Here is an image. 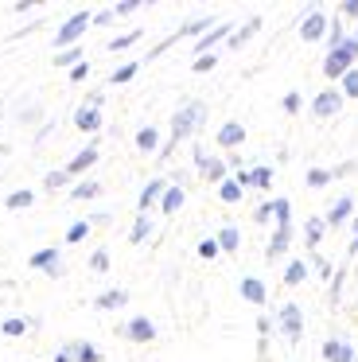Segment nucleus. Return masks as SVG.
Here are the masks:
<instances>
[{"instance_id":"1a4fd4ad","label":"nucleus","mask_w":358,"mask_h":362,"mask_svg":"<svg viewBox=\"0 0 358 362\" xmlns=\"http://www.w3.org/2000/svg\"><path fill=\"white\" fill-rule=\"evenodd\" d=\"M93 164H98V148H93V144H86V148L78 152V156L70 160L67 168H62V172H67V175H78V172H86V168H93Z\"/></svg>"},{"instance_id":"58836bf2","label":"nucleus","mask_w":358,"mask_h":362,"mask_svg":"<svg viewBox=\"0 0 358 362\" xmlns=\"http://www.w3.org/2000/svg\"><path fill=\"white\" fill-rule=\"evenodd\" d=\"M323 183H331V172H323V168H311V172H308V187H323Z\"/></svg>"},{"instance_id":"f8f14e48","label":"nucleus","mask_w":358,"mask_h":362,"mask_svg":"<svg viewBox=\"0 0 358 362\" xmlns=\"http://www.w3.org/2000/svg\"><path fill=\"white\" fill-rule=\"evenodd\" d=\"M230 35H233V28H230V24H214L199 43H195V51H207V55H210V47H214L218 40H230Z\"/></svg>"},{"instance_id":"4468645a","label":"nucleus","mask_w":358,"mask_h":362,"mask_svg":"<svg viewBox=\"0 0 358 362\" xmlns=\"http://www.w3.org/2000/svg\"><path fill=\"white\" fill-rule=\"evenodd\" d=\"M163 191H168V183H163V180H152L144 191H140V203H137V211H140V214H148V206H152L156 199H163Z\"/></svg>"},{"instance_id":"4be33fe9","label":"nucleus","mask_w":358,"mask_h":362,"mask_svg":"<svg viewBox=\"0 0 358 362\" xmlns=\"http://www.w3.org/2000/svg\"><path fill=\"white\" fill-rule=\"evenodd\" d=\"M31 203H35V195H31V191L28 187H20V191H12V195H8V211H23V206H31Z\"/></svg>"},{"instance_id":"de8ad7c7","label":"nucleus","mask_w":358,"mask_h":362,"mask_svg":"<svg viewBox=\"0 0 358 362\" xmlns=\"http://www.w3.org/2000/svg\"><path fill=\"white\" fill-rule=\"evenodd\" d=\"M86 71H90V66H86V63H78L74 71H70V78H74V82H82V78H86Z\"/></svg>"},{"instance_id":"6e6552de","label":"nucleus","mask_w":358,"mask_h":362,"mask_svg":"<svg viewBox=\"0 0 358 362\" xmlns=\"http://www.w3.org/2000/svg\"><path fill=\"white\" fill-rule=\"evenodd\" d=\"M195 164L207 172V180H214V183H222L226 180V164L222 160H214V156H207V152H195Z\"/></svg>"},{"instance_id":"e433bc0d","label":"nucleus","mask_w":358,"mask_h":362,"mask_svg":"<svg viewBox=\"0 0 358 362\" xmlns=\"http://www.w3.org/2000/svg\"><path fill=\"white\" fill-rule=\"evenodd\" d=\"M342 98H358V71L342 74Z\"/></svg>"},{"instance_id":"39448f33","label":"nucleus","mask_w":358,"mask_h":362,"mask_svg":"<svg viewBox=\"0 0 358 362\" xmlns=\"http://www.w3.org/2000/svg\"><path fill=\"white\" fill-rule=\"evenodd\" d=\"M342 110V90H319L316 102H311V113L316 117H335Z\"/></svg>"},{"instance_id":"9b49d317","label":"nucleus","mask_w":358,"mask_h":362,"mask_svg":"<svg viewBox=\"0 0 358 362\" xmlns=\"http://www.w3.org/2000/svg\"><path fill=\"white\" fill-rule=\"evenodd\" d=\"M74 125L82 129V133H98V129H101V110H93V105H82V110L74 113Z\"/></svg>"},{"instance_id":"cd10ccee","label":"nucleus","mask_w":358,"mask_h":362,"mask_svg":"<svg viewBox=\"0 0 358 362\" xmlns=\"http://www.w3.org/2000/svg\"><path fill=\"white\" fill-rule=\"evenodd\" d=\"M148 234H152V218H148V214H140V218L132 222V234H129V242H144Z\"/></svg>"},{"instance_id":"7ed1b4c3","label":"nucleus","mask_w":358,"mask_h":362,"mask_svg":"<svg viewBox=\"0 0 358 362\" xmlns=\"http://www.w3.org/2000/svg\"><path fill=\"white\" fill-rule=\"evenodd\" d=\"M90 24H93V16H90V12H78V16H70L67 24L59 28V35H54V43H59V47H70V43H74V40H78V35H82Z\"/></svg>"},{"instance_id":"9d476101","label":"nucleus","mask_w":358,"mask_h":362,"mask_svg":"<svg viewBox=\"0 0 358 362\" xmlns=\"http://www.w3.org/2000/svg\"><path fill=\"white\" fill-rule=\"evenodd\" d=\"M31 269H47L51 276H59V273H62L59 250H39V253H31Z\"/></svg>"},{"instance_id":"f257e3e1","label":"nucleus","mask_w":358,"mask_h":362,"mask_svg":"<svg viewBox=\"0 0 358 362\" xmlns=\"http://www.w3.org/2000/svg\"><path fill=\"white\" fill-rule=\"evenodd\" d=\"M202 117H207V110H202V102H187L183 110H179L175 117H171V141L163 144V152H160V156H168V152L175 148L179 141H183V136H191L195 129L202 125Z\"/></svg>"},{"instance_id":"ddd939ff","label":"nucleus","mask_w":358,"mask_h":362,"mask_svg":"<svg viewBox=\"0 0 358 362\" xmlns=\"http://www.w3.org/2000/svg\"><path fill=\"white\" fill-rule=\"evenodd\" d=\"M323 358L327 362H354V351H350L347 343H339V339H327V343H323Z\"/></svg>"},{"instance_id":"2f4dec72","label":"nucleus","mask_w":358,"mask_h":362,"mask_svg":"<svg viewBox=\"0 0 358 362\" xmlns=\"http://www.w3.org/2000/svg\"><path fill=\"white\" fill-rule=\"evenodd\" d=\"M137 66H140V63H125V66H117V71L109 74V82H113V86H125V82H129L132 74H137Z\"/></svg>"},{"instance_id":"5701e85b","label":"nucleus","mask_w":358,"mask_h":362,"mask_svg":"<svg viewBox=\"0 0 358 362\" xmlns=\"http://www.w3.org/2000/svg\"><path fill=\"white\" fill-rule=\"evenodd\" d=\"M241 245V234L233 226H222V234H218V250H226V253H233Z\"/></svg>"},{"instance_id":"72a5a7b5","label":"nucleus","mask_w":358,"mask_h":362,"mask_svg":"<svg viewBox=\"0 0 358 362\" xmlns=\"http://www.w3.org/2000/svg\"><path fill=\"white\" fill-rule=\"evenodd\" d=\"M98 191H101V183H98V180H82V183L74 187V199H93Z\"/></svg>"},{"instance_id":"f3484780","label":"nucleus","mask_w":358,"mask_h":362,"mask_svg":"<svg viewBox=\"0 0 358 362\" xmlns=\"http://www.w3.org/2000/svg\"><path fill=\"white\" fill-rule=\"evenodd\" d=\"M350 214H354V199H339V203L327 211V226H339V222H347Z\"/></svg>"},{"instance_id":"8fccbe9b","label":"nucleus","mask_w":358,"mask_h":362,"mask_svg":"<svg viewBox=\"0 0 358 362\" xmlns=\"http://www.w3.org/2000/svg\"><path fill=\"white\" fill-rule=\"evenodd\" d=\"M350 253H358V214H354V238H350Z\"/></svg>"},{"instance_id":"423d86ee","label":"nucleus","mask_w":358,"mask_h":362,"mask_svg":"<svg viewBox=\"0 0 358 362\" xmlns=\"http://www.w3.org/2000/svg\"><path fill=\"white\" fill-rule=\"evenodd\" d=\"M121 335L132 339V343H152V339H156V323L144 320V315H137V320H129L121 327Z\"/></svg>"},{"instance_id":"09e8293b","label":"nucleus","mask_w":358,"mask_h":362,"mask_svg":"<svg viewBox=\"0 0 358 362\" xmlns=\"http://www.w3.org/2000/svg\"><path fill=\"white\" fill-rule=\"evenodd\" d=\"M342 12H347V16H358V0H347V4H342Z\"/></svg>"},{"instance_id":"0eeeda50","label":"nucleus","mask_w":358,"mask_h":362,"mask_svg":"<svg viewBox=\"0 0 358 362\" xmlns=\"http://www.w3.org/2000/svg\"><path fill=\"white\" fill-rule=\"evenodd\" d=\"M327 28H331V20H327L323 12H311V16H304V24H300V40L304 43H316V40H323Z\"/></svg>"},{"instance_id":"ea45409f","label":"nucleus","mask_w":358,"mask_h":362,"mask_svg":"<svg viewBox=\"0 0 358 362\" xmlns=\"http://www.w3.org/2000/svg\"><path fill=\"white\" fill-rule=\"evenodd\" d=\"M90 269H93V273H105V269H109V253H105V250H93Z\"/></svg>"},{"instance_id":"7c9ffc66","label":"nucleus","mask_w":358,"mask_h":362,"mask_svg":"<svg viewBox=\"0 0 358 362\" xmlns=\"http://www.w3.org/2000/svg\"><path fill=\"white\" fill-rule=\"evenodd\" d=\"M304 276H308V265H304V261H288V269H284V284H300Z\"/></svg>"},{"instance_id":"79ce46f5","label":"nucleus","mask_w":358,"mask_h":362,"mask_svg":"<svg viewBox=\"0 0 358 362\" xmlns=\"http://www.w3.org/2000/svg\"><path fill=\"white\" fill-rule=\"evenodd\" d=\"M67 180H70L67 172H51V175H47V187H51V191L54 187H67Z\"/></svg>"},{"instance_id":"393cba45","label":"nucleus","mask_w":358,"mask_h":362,"mask_svg":"<svg viewBox=\"0 0 358 362\" xmlns=\"http://www.w3.org/2000/svg\"><path fill=\"white\" fill-rule=\"evenodd\" d=\"M78 63H82V47H67V51L54 55V66H70V71H74Z\"/></svg>"},{"instance_id":"2eb2a0df","label":"nucleus","mask_w":358,"mask_h":362,"mask_svg":"<svg viewBox=\"0 0 358 362\" xmlns=\"http://www.w3.org/2000/svg\"><path fill=\"white\" fill-rule=\"evenodd\" d=\"M246 141V129L238 125V121H226L222 129H218V144H222V148H233V144H241Z\"/></svg>"},{"instance_id":"412c9836","label":"nucleus","mask_w":358,"mask_h":362,"mask_svg":"<svg viewBox=\"0 0 358 362\" xmlns=\"http://www.w3.org/2000/svg\"><path fill=\"white\" fill-rule=\"evenodd\" d=\"M125 300H129V296H125L121 288H109V292H101V296H98V308L113 312V308H125Z\"/></svg>"},{"instance_id":"6ab92c4d","label":"nucleus","mask_w":358,"mask_h":362,"mask_svg":"<svg viewBox=\"0 0 358 362\" xmlns=\"http://www.w3.org/2000/svg\"><path fill=\"white\" fill-rule=\"evenodd\" d=\"M241 296H246L249 304H265V284L257 281V276H246V281H241Z\"/></svg>"},{"instance_id":"c03bdc74","label":"nucleus","mask_w":358,"mask_h":362,"mask_svg":"<svg viewBox=\"0 0 358 362\" xmlns=\"http://www.w3.org/2000/svg\"><path fill=\"white\" fill-rule=\"evenodd\" d=\"M296 110H300V94L292 90V94H284V113H296Z\"/></svg>"},{"instance_id":"f03ea898","label":"nucleus","mask_w":358,"mask_h":362,"mask_svg":"<svg viewBox=\"0 0 358 362\" xmlns=\"http://www.w3.org/2000/svg\"><path fill=\"white\" fill-rule=\"evenodd\" d=\"M354 59H358V32L347 35V40H342L335 51H327L323 74H327V78H342L347 71H354Z\"/></svg>"},{"instance_id":"37998d69","label":"nucleus","mask_w":358,"mask_h":362,"mask_svg":"<svg viewBox=\"0 0 358 362\" xmlns=\"http://www.w3.org/2000/svg\"><path fill=\"white\" fill-rule=\"evenodd\" d=\"M214 63H218V55H199V59H195V71L202 74V71H210Z\"/></svg>"},{"instance_id":"b1692460","label":"nucleus","mask_w":358,"mask_h":362,"mask_svg":"<svg viewBox=\"0 0 358 362\" xmlns=\"http://www.w3.org/2000/svg\"><path fill=\"white\" fill-rule=\"evenodd\" d=\"M210 28H214V20L202 16V20H191V24H183V28H179V35H199V40H202V35H207Z\"/></svg>"},{"instance_id":"dca6fc26","label":"nucleus","mask_w":358,"mask_h":362,"mask_svg":"<svg viewBox=\"0 0 358 362\" xmlns=\"http://www.w3.org/2000/svg\"><path fill=\"white\" fill-rule=\"evenodd\" d=\"M238 183H241V191H246V187H269L272 172H269V168H253V172H241Z\"/></svg>"},{"instance_id":"4c0bfd02","label":"nucleus","mask_w":358,"mask_h":362,"mask_svg":"<svg viewBox=\"0 0 358 362\" xmlns=\"http://www.w3.org/2000/svg\"><path fill=\"white\" fill-rule=\"evenodd\" d=\"M137 40H140V32H125V35H117V40L109 43V51H125V47H132Z\"/></svg>"},{"instance_id":"49530a36","label":"nucleus","mask_w":358,"mask_h":362,"mask_svg":"<svg viewBox=\"0 0 358 362\" xmlns=\"http://www.w3.org/2000/svg\"><path fill=\"white\" fill-rule=\"evenodd\" d=\"M214 253H218V242H210V238L199 242V257H214Z\"/></svg>"},{"instance_id":"a878e982","label":"nucleus","mask_w":358,"mask_h":362,"mask_svg":"<svg viewBox=\"0 0 358 362\" xmlns=\"http://www.w3.org/2000/svg\"><path fill=\"white\" fill-rule=\"evenodd\" d=\"M323 226H327V218H308V226H304V242L308 245H319V238H323Z\"/></svg>"},{"instance_id":"a211bd4d","label":"nucleus","mask_w":358,"mask_h":362,"mask_svg":"<svg viewBox=\"0 0 358 362\" xmlns=\"http://www.w3.org/2000/svg\"><path fill=\"white\" fill-rule=\"evenodd\" d=\"M179 206H183V187H175V183H171V187L163 191V199H160V211L163 214H175Z\"/></svg>"},{"instance_id":"a18cd8bd","label":"nucleus","mask_w":358,"mask_h":362,"mask_svg":"<svg viewBox=\"0 0 358 362\" xmlns=\"http://www.w3.org/2000/svg\"><path fill=\"white\" fill-rule=\"evenodd\" d=\"M253 218H257V222H269V218H272V203H261V206L253 211Z\"/></svg>"},{"instance_id":"bb28decb","label":"nucleus","mask_w":358,"mask_h":362,"mask_svg":"<svg viewBox=\"0 0 358 362\" xmlns=\"http://www.w3.org/2000/svg\"><path fill=\"white\" fill-rule=\"evenodd\" d=\"M284 250H288V226H277V234L269 242V257H280Z\"/></svg>"},{"instance_id":"c9c22d12","label":"nucleus","mask_w":358,"mask_h":362,"mask_svg":"<svg viewBox=\"0 0 358 362\" xmlns=\"http://www.w3.org/2000/svg\"><path fill=\"white\" fill-rule=\"evenodd\" d=\"M0 331H4L8 339H20L23 331H28V323H23V320H4V323H0Z\"/></svg>"},{"instance_id":"aec40b11","label":"nucleus","mask_w":358,"mask_h":362,"mask_svg":"<svg viewBox=\"0 0 358 362\" xmlns=\"http://www.w3.org/2000/svg\"><path fill=\"white\" fill-rule=\"evenodd\" d=\"M156 144H160V133H156V125H144V129L137 133V148H140V152H152Z\"/></svg>"},{"instance_id":"20e7f679","label":"nucleus","mask_w":358,"mask_h":362,"mask_svg":"<svg viewBox=\"0 0 358 362\" xmlns=\"http://www.w3.org/2000/svg\"><path fill=\"white\" fill-rule=\"evenodd\" d=\"M277 327H280V331H284V335L296 343V339L304 335V315H300V308H296V304H284V308H280Z\"/></svg>"},{"instance_id":"f704fd0d","label":"nucleus","mask_w":358,"mask_h":362,"mask_svg":"<svg viewBox=\"0 0 358 362\" xmlns=\"http://www.w3.org/2000/svg\"><path fill=\"white\" fill-rule=\"evenodd\" d=\"M86 234H90V222H86V218H82V222H74V226H70V230H67V242H70V245H78V242H82V238H86Z\"/></svg>"},{"instance_id":"473e14b6","label":"nucleus","mask_w":358,"mask_h":362,"mask_svg":"<svg viewBox=\"0 0 358 362\" xmlns=\"http://www.w3.org/2000/svg\"><path fill=\"white\" fill-rule=\"evenodd\" d=\"M70 354H78V362H98L101 358L98 346H90V343H74V346H70Z\"/></svg>"},{"instance_id":"c85d7f7f","label":"nucleus","mask_w":358,"mask_h":362,"mask_svg":"<svg viewBox=\"0 0 358 362\" xmlns=\"http://www.w3.org/2000/svg\"><path fill=\"white\" fill-rule=\"evenodd\" d=\"M253 32H261V20H249L246 28H238V32L230 35V47H241V43H246V40H249V35H253Z\"/></svg>"},{"instance_id":"a19ab883","label":"nucleus","mask_w":358,"mask_h":362,"mask_svg":"<svg viewBox=\"0 0 358 362\" xmlns=\"http://www.w3.org/2000/svg\"><path fill=\"white\" fill-rule=\"evenodd\" d=\"M137 8H140L137 0H121V4H117V8H113V16H132V12H137Z\"/></svg>"},{"instance_id":"3c124183","label":"nucleus","mask_w":358,"mask_h":362,"mask_svg":"<svg viewBox=\"0 0 358 362\" xmlns=\"http://www.w3.org/2000/svg\"><path fill=\"white\" fill-rule=\"evenodd\" d=\"M54 362H70V351H59V358H54Z\"/></svg>"},{"instance_id":"c756f323","label":"nucleus","mask_w":358,"mask_h":362,"mask_svg":"<svg viewBox=\"0 0 358 362\" xmlns=\"http://www.w3.org/2000/svg\"><path fill=\"white\" fill-rule=\"evenodd\" d=\"M218 195H222L226 203H238V199H241V183L238 180H222V183H218Z\"/></svg>"}]
</instances>
